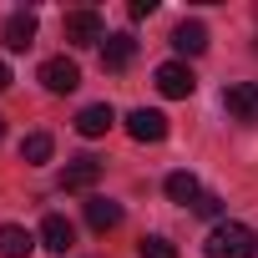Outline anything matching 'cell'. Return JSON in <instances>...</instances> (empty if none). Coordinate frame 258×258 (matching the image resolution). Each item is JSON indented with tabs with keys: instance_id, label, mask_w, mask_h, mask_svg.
<instances>
[{
	"instance_id": "e0dca14e",
	"label": "cell",
	"mask_w": 258,
	"mask_h": 258,
	"mask_svg": "<svg viewBox=\"0 0 258 258\" xmlns=\"http://www.w3.org/2000/svg\"><path fill=\"white\" fill-rule=\"evenodd\" d=\"M142 258H177V248H172V238L152 233V238H142Z\"/></svg>"
},
{
	"instance_id": "2e32d148",
	"label": "cell",
	"mask_w": 258,
	"mask_h": 258,
	"mask_svg": "<svg viewBox=\"0 0 258 258\" xmlns=\"http://www.w3.org/2000/svg\"><path fill=\"white\" fill-rule=\"evenodd\" d=\"M21 162H31V167L51 162V137H46V132H31V137L21 142Z\"/></svg>"
},
{
	"instance_id": "ffe728a7",
	"label": "cell",
	"mask_w": 258,
	"mask_h": 258,
	"mask_svg": "<svg viewBox=\"0 0 258 258\" xmlns=\"http://www.w3.org/2000/svg\"><path fill=\"white\" fill-rule=\"evenodd\" d=\"M6 86H11V66H6V61H0V91H6Z\"/></svg>"
},
{
	"instance_id": "7c38bea8",
	"label": "cell",
	"mask_w": 258,
	"mask_h": 258,
	"mask_svg": "<svg viewBox=\"0 0 258 258\" xmlns=\"http://www.w3.org/2000/svg\"><path fill=\"white\" fill-rule=\"evenodd\" d=\"M111 121H116V111H111L106 101H96V106H81V116H76V132H81V137H101Z\"/></svg>"
},
{
	"instance_id": "44dd1931",
	"label": "cell",
	"mask_w": 258,
	"mask_h": 258,
	"mask_svg": "<svg viewBox=\"0 0 258 258\" xmlns=\"http://www.w3.org/2000/svg\"><path fill=\"white\" fill-rule=\"evenodd\" d=\"M0 137H6V116H0Z\"/></svg>"
},
{
	"instance_id": "52a82bcc",
	"label": "cell",
	"mask_w": 258,
	"mask_h": 258,
	"mask_svg": "<svg viewBox=\"0 0 258 258\" xmlns=\"http://www.w3.org/2000/svg\"><path fill=\"white\" fill-rule=\"evenodd\" d=\"M223 106H228V116H238V121H258V81L228 86V91H223Z\"/></svg>"
},
{
	"instance_id": "4fadbf2b",
	"label": "cell",
	"mask_w": 258,
	"mask_h": 258,
	"mask_svg": "<svg viewBox=\"0 0 258 258\" xmlns=\"http://www.w3.org/2000/svg\"><path fill=\"white\" fill-rule=\"evenodd\" d=\"M36 248V233H26L21 223H0V253L6 258H26Z\"/></svg>"
},
{
	"instance_id": "ac0fdd59",
	"label": "cell",
	"mask_w": 258,
	"mask_h": 258,
	"mask_svg": "<svg viewBox=\"0 0 258 258\" xmlns=\"http://www.w3.org/2000/svg\"><path fill=\"white\" fill-rule=\"evenodd\" d=\"M192 213H203V218H218V213H223V198H218V192H203V198L192 203Z\"/></svg>"
},
{
	"instance_id": "5b68a950",
	"label": "cell",
	"mask_w": 258,
	"mask_h": 258,
	"mask_svg": "<svg viewBox=\"0 0 258 258\" xmlns=\"http://www.w3.org/2000/svg\"><path fill=\"white\" fill-rule=\"evenodd\" d=\"M66 41H71V46H96V41H106L101 16H96V11H71V16H66Z\"/></svg>"
},
{
	"instance_id": "3957f363",
	"label": "cell",
	"mask_w": 258,
	"mask_h": 258,
	"mask_svg": "<svg viewBox=\"0 0 258 258\" xmlns=\"http://www.w3.org/2000/svg\"><path fill=\"white\" fill-rule=\"evenodd\" d=\"M157 91L172 96V101H187V96L198 91V76H192L182 61H162V66H157Z\"/></svg>"
},
{
	"instance_id": "9a60e30c",
	"label": "cell",
	"mask_w": 258,
	"mask_h": 258,
	"mask_svg": "<svg viewBox=\"0 0 258 258\" xmlns=\"http://www.w3.org/2000/svg\"><path fill=\"white\" fill-rule=\"evenodd\" d=\"M167 198L182 203V208H192V203L203 198V182H198L192 172H172V177H167Z\"/></svg>"
},
{
	"instance_id": "5bb4252c",
	"label": "cell",
	"mask_w": 258,
	"mask_h": 258,
	"mask_svg": "<svg viewBox=\"0 0 258 258\" xmlns=\"http://www.w3.org/2000/svg\"><path fill=\"white\" fill-rule=\"evenodd\" d=\"M86 223H91L96 233H111V228L121 223V208H116L111 198H91V203H86Z\"/></svg>"
},
{
	"instance_id": "7a4b0ae2",
	"label": "cell",
	"mask_w": 258,
	"mask_h": 258,
	"mask_svg": "<svg viewBox=\"0 0 258 258\" xmlns=\"http://www.w3.org/2000/svg\"><path fill=\"white\" fill-rule=\"evenodd\" d=\"M41 86H46L51 96H66V91L81 86V66H76L71 56H51V61L41 66Z\"/></svg>"
},
{
	"instance_id": "d6986e66",
	"label": "cell",
	"mask_w": 258,
	"mask_h": 258,
	"mask_svg": "<svg viewBox=\"0 0 258 258\" xmlns=\"http://www.w3.org/2000/svg\"><path fill=\"white\" fill-rule=\"evenodd\" d=\"M126 11H132V21H147V16L157 11V0H132V6H126Z\"/></svg>"
},
{
	"instance_id": "ba28073f",
	"label": "cell",
	"mask_w": 258,
	"mask_h": 258,
	"mask_svg": "<svg viewBox=\"0 0 258 258\" xmlns=\"http://www.w3.org/2000/svg\"><path fill=\"white\" fill-rule=\"evenodd\" d=\"M101 182V157H76L66 172H61V187L66 192H86V187H96Z\"/></svg>"
},
{
	"instance_id": "6da1fadb",
	"label": "cell",
	"mask_w": 258,
	"mask_h": 258,
	"mask_svg": "<svg viewBox=\"0 0 258 258\" xmlns=\"http://www.w3.org/2000/svg\"><path fill=\"white\" fill-rule=\"evenodd\" d=\"M203 253H208V258H253V253H258V238H253V228L218 218L213 233H208V243H203Z\"/></svg>"
},
{
	"instance_id": "8992f818",
	"label": "cell",
	"mask_w": 258,
	"mask_h": 258,
	"mask_svg": "<svg viewBox=\"0 0 258 258\" xmlns=\"http://www.w3.org/2000/svg\"><path fill=\"white\" fill-rule=\"evenodd\" d=\"M126 132L137 142H162L167 137V116L152 111V106H137V111H126Z\"/></svg>"
},
{
	"instance_id": "9c48e42d",
	"label": "cell",
	"mask_w": 258,
	"mask_h": 258,
	"mask_svg": "<svg viewBox=\"0 0 258 258\" xmlns=\"http://www.w3.org/2000/svg\"><path fill=\"white\" fill-rule=\"evenodd\" d=\"M41 248H51V253H71V248H76V228H71L61 213H51V218L41 223Z\"/></svg>"
},
{
	"instance_id": "30bf717a",
	"label": "cell",
	"mask_w": 258,
	"mask_h": 258,
	"mask_svg": "<svg viewBox=\"0 0 258 258\" xmlns=\"http://www.w3.org/2000/svg\"><path fill=\"white\" fill-rule=\"evenodd\" d=\"M132 56H137V41L126 36V31L101 41V66H106V71H126V66H132Z\"/></svg>"
},
{
	"instance_id": "277c9868",
	"label": "cell",
	"mask_w": 258,
	"mask_h": 258,
	"mask_svg": "<svg viewBox=\"0 0 258 258\" xmlns=\"http://www.w3.org/2000/svg\"><path fill=\"white\" fill-rule=\"evenodd\" d=\"M0 41H6V51H31L36 46V16L31 11H11L6 26H0Z\"/></svg>"
},
{
	"instance_id": "8fae6325",
	"label": "cell",
	"mask_w": 258,
	"mask_h": 258,
	"mask_svg": "<svg viewBox=\"0 0 258 258\" xmlns=\"http://www.w3.org/2000/svg\"><path fill=\"white\" fill-rule=\"evenodd\" d=\"M172 51H177V56H203V51H208V26H203V21H182V26L172 31Z\"/></svg>"
}]
</instances>
